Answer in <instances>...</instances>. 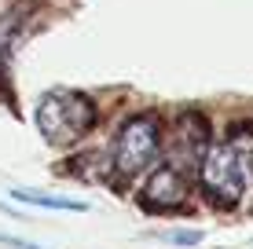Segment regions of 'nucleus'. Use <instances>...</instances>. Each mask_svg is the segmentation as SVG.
I'll return each instance as SVG.
<instances>
[{
    "label": "nucleus",
    "mask_w": 253,
    "mask_h": 249,
    "mask_svg": "<svg viewBox=\"0 0 253 249\" xmlns=\"http://www.w3.org/2000/svg\"><path fill=\"white\" fill-rule=\"evenodd\" d=\"M250 183H253V173H250L246 158H242V150L235 147L231 140H224V143H216V147L206 150V158H202V187H206V194L216 205H224V209L239 205Z\"/></svg>",
    "instance_id": "f257e3e1"
},
{
    "label": "nucleus",
    "mask_w": 253,
    "mask_h": 249,
    "mask_svg": "<svg viewBox=\"0 0 253 249\" xmlns=\"http://www.w3.org/2000/svg\"><path fill=\"white\" fill-rule=\"evenodd\" d=\"M11 198L26 205H41V209H63V213H84L81 198H63V194H37V191H11Z\"/></svg>",
    "instance_id": "423d86ee"
},
{
    "label": "nucleus",
    "mask_w": 253,
    "mask_h": 249,
    "mask_svg": "<svg viewBox=\"0 0 253 249\" xmlns=\"http://www.w3.org/2000/svg\"><path fill=\"white\" fill-rule=\"evenodd\" d=\"M95 121V110L92 103L77 92H51L37 103V128L48 143L55 147H66V143L81 140L84 132Z\"/></svg>",
    "instance_id": "f03ea898"
},
{
    "label": "nucleus",
    "mask_w": 253,
    "mask_h": 249,
    "mask_svg": "<svg viewBox=\"0 0 253 249\" xmlns=\"http://www.w3.org/2000/svg\"><path fill=\"white\" fill-rule=\"evenodd\" d=\"M187 198V183H184V173H180L176 165H162L154 169L151 179L143 183V191H139V205L143 209H176V205H184Z\"/></svg>",
    "instance_id": "20e7f679"
},
{
    "label": "nucleus",
    "mask_w": 253,
    "mask_h": 249,
    "mask_svg": "<svg viewBox=\"0 0 253 249\" xmlns=\"http://www.w3.org/2000/svg\"><path fill=\"white\" fill-rule=\"evenodd\" d=\"M162 147V132H158V117L143 114V117H128L125 125L118 128L114 147H110V165L121 179L139 176L154 158H158Z\"/></svg>",
    "instance_id": "7ed1b4c3"
},
{
    "label": "nucleus",
    "mask_w": 253,
    "mask_h": 249,
    "mask_svg": "<svg viewBox=\"0 0 253 249\" xmlns=\"http://www.w3.org/2000/svg\"><path fill=\"white\" fill-rule=\"evenodd\" d=\"M206 150V121L198 114H187L184 121L176 125V136H172V154H176V169L187 165V161H198V154Z\"/></svg>",
    "instance_id": "39448f33"
},
{
    "label": "nucleus",
    "mask_w": 253,
    "mask_h": 249,
    "mask_svg": "<svg viewBox=\"0 0 253 249\" xmlns=\"http://www.w3.org/2000/svg\"><path fill=\"white\" fill-rule=\"evenodd\" d=\"M22 37V19L19 15H0V63L11 55V48Z\"/></svg>",
    "instance_id": "0eeeda50"
},
{
    "label": "nucleus",
    "mask_w": 253,
    "mask_h": 249,
    "mask_svg": "<svg viewBox=\"0 0 253 249\" xmlns=\"http://www.w3.org/2000/svg\"><path fill=\"white\" fill-rule=\"evenodd\" d=\"M169 238H172L176 246H195L202 235H198V231H169Z\"/></svg>",
    "instance_id": "6e6552de"
}]
</instances>
